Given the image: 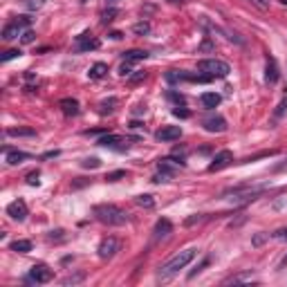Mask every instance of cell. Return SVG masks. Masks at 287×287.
I'll list each match as a JSON object with an SVG mask.
<instances>
[{"instance_id": "obj_1", "label": "cell", "mask_w": 287, "mask_h": 287, "mask_svg": "<svg viewBox=\"0 0 287 287\" xmlns=\"http://www.w3.org/2000/svg\"><path fill=\"white\" fill-rule=\"evenodd\" d=\"M195 256H197V249H195V247H189V249H184V252H180L177 256H173V258H171L169 263L161 265L159 271H157V278L161 280V283L171 280L173 276L180 274V269H184L186 265H189L191 260L195 258Z\"/></svg>"}, {"instance_id": "obj_2", "label": "cell", "mask_w": 287, "mask_h": 287, "mask_svg": "<svg viewBox=\"0 0 287 287\" xmlns=\"http://www.w3.org/2000/svg\"><path fill=\"white\" fill-rule=\"evenodd\" d=\"M92 213L99 222L108 224V227H124L128 222V213L117 204H97Z\"/></svg>"}, {"instance_id": "obj_3", "label": "cell", "mask_w": 287, "mask_h": 287, "mask_svg": "<svg viewBox=\"0 0 287 287\" xmlns=\"http://www.w3.org/2000/svg\"><path fill=\"white\" fill-rule=\"evenodd\" d=\"M197 72L207 74L209 79H224V76L231 72L227 61H220V59H202L197 61Z\"/></svg>"}, {"instance_id": "obj_4", "label": "cell", "mask_w": 287, "mask_h": 287, "mask_svg": "<svg viewBox=\"0 0 287 287\" xmlns=\"http://www.w3.org/2000/svg\"><path fill=\"white\" fill-rule=\"evenodd\" d=\"M29 23H32V18H29V16H18L16 20H12L9 25H5V27H3V40H14L16 36L23 34L25 27H29Z\"/></svg>"}, {"instance_id": "obj_5", "label": "cell", "mask_w": 287, "mask_h": 287, "mask_svg": "<svg viewBox=\"0 0 287 287\" xmlns=\"http://www.w3.org/2000/svg\"><path fill=\"white\" fill-rule=\"evenodd\" d=\"M119 247H121V242H119V238L108 236V238H103L101 242H99L97 254H99V258H101V260H110V258H114V254L119 252Z\"/></svg>"}, {"instance_id": "obj_6", "label": "cell", "mask_w": 287, "mask_h": 287, "mask_svg": "<svg viewBox=\"0 0 287 287\" xmlns=\"http://www.w3.org/2000/svg\"><path fill=\"white\" fill-rule=\"evenodd\" d=\"M54 278V269H50L48 265H34L32 271H29V280L36 285H43V283H50Z\"/></svg>"}, {"instance_id": "obj_7", "label": "cell", "mask_w": 287, "mask_h": 287, "mask_svg": "<svg viewBox=\"0 0 287 287\" xmlns=\"http://www.w3.org/2000/svg\"><path fill=\"white\" fill-rule=\"evenodd\" d=\"M99 38H95L90 32L76 36V43H74V52H90V50H97L99 48Z\"/></svg>"}, {"instance_id": "obj_8", "label": "cell", "mask_w": 287, "mask_h": 287, "mask_svg": "<svg viewBox=\"0 0 287 287\" xmlns=\"http://www.w3.org/2000/svg\"><path fill=\"white\" fill-rule=\"evenodd\" d=\"M233 164V153L231 150H220V153H216V157L213 161L209 164V171H222L227 169V166Z\"/></svg>"}, {"instance_id": "obj_9", "label": "cell", "mask_w": 287, "mask_h": 287, "mask_svg": "<svg viewBox=\"0 0 287 287\" xmlns=\"http://www.w3.org/2000/svg\"><path fill=\"white\" fill-rule=\"evenodd\" d=\"M202 126L209 133H224L227 130V119L220 117V114H211V117H207L204 121H202Z\"/></svg>"}, {"instance_id": "obj_10", "label": "cell", "mask_w": 287, "mask_h": 287, "mask_svg": "<svg viewBox=\"0 0 287 287\" xmlns=\"http://www.w3.org/2000/svg\"><path fill=\"white\" fill-rule=\"evenodd\" d=\"M7 216L12 218V220H18V222H23L25 218H27V204H25L23 200H14L12 204L7 207Z\"/></svg>"}, {"instance_id": "obj_11", "label": "cell", "mask_w": 287, "mask_h": 287, "mask_svg": "<svg viewBox=\"0 0 287 287\" xmlns=\"http://www.w3.org/2000/svg\"><path fill=\"white\" fill-rule=\"evenodd\" d=\"M32 155L25 153V150H12V148H5V161H7L9 166H18L23 164V161H27Z\"/></svg>"}, {"instance_id": "obj_12", "label": "cell", "mask_w": 287, "mask_h": 287, "mask_svg": "<svg viewBox=\"0 0 287 287\" xmlns=\"http://www.w3.org/2000/svg\"><path fill=\"white\" fill-rule=\"evenodd\" d=\"M155 137H157L159 142H175V139L182 137V128L180 126H164L161 130H157Z\"/></svg>"}, {"instance_id": "obj_13", "label": "cell", "mask_w": 287, "mask_h": 287, "mask_svg": "<svg viewBox=\"0 0 287 287\" xmlns=\"http://www.w3.org/2000/svg\"><path fill=\"white\" fill-rule=\"evenodd\" d=\"M280 72H278V63H276L274 56H267V67H265V83H269V86H274L276 81H278Z\"/></svg>"}, {"instance_id": "obj_14", "label": "cell", "mask_w": 287, "mask_h": 287, "mask_svg": "<svg viewBox=\"0 0 287 287\" xmlns=\"http://www.w3.org/2000/svg\"><path fill=\"white\" fill-rule=\"evenodd\" d=\"M99 146H106V148H114V150H124V146L119 144H126V139L121 137V135H103L101 139L97 142Z\"/></svg>"}, {"instance_id": "obj_15", "label": "cell", "mask_w": 287, "mask_h": 287, "mask_svg": "<svg viewBox=\"0 0 287 287\" xmlns=\"http://www.w3.org/2000/svg\"><path fill=\"white\" fill-rule=\"evenodd\" d=\"M171 231H173V222H171L169 218H161V220H157V224H155L153 236H155V240H159V238H166Z\"/></svg>"}, {"instance_id": "obj_16", "label": "cell", "mask_w": 287, "mask_h": 287, "mask_svg": "<svg viewBox=\"0 0 287 287\" xmlns=\"http://www.w3.org/2000/svg\"><path fill=\"white\" fill-rule=\"evenodd\" d=\"M61 108H63V112L67 114V117H76L79 114V101L76 99H61V103H59Z\"/></svg>"}, {"instance_id": "obj_17", "label": "cell", "mask_w": 287, "mask_h": 287, "mask_svg": "<svg viewBox=\"0 0 287 287\" xmlns=\"http://www.w3.org/2000/svg\"><path fill=\"white\" fill-rule=\"evenodd\" d=\"M200 101H202V106H204V108H209V110H211V108H218V106H220L222 97L218 95V92H204V95L200 97Z\"/></svg>"}, {"instance_id": "obj_18", "label": "cell", "mask_w": 287, "mask_h": 287, "mask_svg": "<svg viewBox=\"0 0 287 287\" xmlns=\"http://www.w3.org/2000/svg\"><path fill=\"white\" fill-rule=\"evenodd\" d=\"M88 76H90V79H95V81L106 79V76H108V65L106 63H95V65L90 67V72H88Z\"/></svg>"}, {"instance_id": "obj_19", "label": "cell", "mask_w": 287, "mask_h": 287, "mask_svg": "<svg viewBox=\"0 0 287 287\" xmlns=\"http://www.w3.org/2000/svg\"><path fill=\"white\" fill-rule=\"evenodd\" d=\"M146 52L144 50H128V52H124V61H126V63H139V61H144L146 59Z\"/></svg>"}, {"instance_id": "obj_20", "label": "cell", "mask_w": 287, "mask_h": 287, "mask_svg": "<svg viewBox=\"0 0 287 287\" xmlns=\"http://www.w3.org/2000/svg\"><path fill=\"white\" fill-rule=\"evenodd\" d=\"M9 247H12V252H16V254H29L32 252V242H29V240H14Z\"/></svg>"}, {"instance_id": "obj_21", "label": "cell", "mask_w": 287, "mask_h": 287, "mask_svg": "<svg viewBox=\"0 0 287 287\" xmlns=\"http://www.w3.org/2000/svg\"><path fill=\"white\" fill-rule=\"evenodd\" d=\"M7 137H36L34 128H9Z\"/></svg>"}, {"instance_id": "obj_22", "label": "cell", "mask_w": 287, "mask_h": 287, "mask_svg": "<svg viewBox=\"0 0 287 287\" xmlns=\"http://www.w3.org/2000/svg\"><path fill=\"white\" fill-rule=\"evenodd\" d=\"M137 202L139 207H144V209H153L155 207V200H153V195H148V193H142V195H137Z\"/></svg>"}, {"instance_id": "obj_23", "label": "cell", "mask_w": 287, "mask_h": 287, "mask_svg": "<svg viewBox=\"0 0 287 287\" xmlns=\"http://www.w3.org/2000/svg\"><path fill=\"white\" fill-rule=\"evenodd\" d=\"M238 283H252V274L231 276V278H227V280H224V285H238Z\"/></svg>"}, {"instance_id": "obj_24", "label": "cell", "mask_w": 287, "mask_h": 287, "mask_svg": "<svg viewBox=\"0 0 287 287\" xmlns=\"http://www.w3.org/2000/svg\"><path fill=\"white\" fill-rule=\"evenodd\" d=\"M117 103H119V101H117V99H114V97H110V99H103V101H101V106H99V108H101V114L112 112Z\"/></svg>"}, {"instance_id": "obj_25", "label": "cell", "mask_w": 287, "mask_h": 287, "mask_svg": "<svg viewBox=\"0 0 287 287\" xmlns=\"http://www.w3.org/2000/svg\"><path fill=\"white\" fill-rule=\"evenodd\" d=\"M83 278H86V274H83V271H79V274H74V276H72V274H70V276H65V278L61 280V283L67 287V285H76V283H81Z\"/></svg>"}, {"instance_id": "obj_26", "label": "cell", "mask_w": 287, "mask_h": 287, "mask_svg": "<svg viewBox=\"0 0 287 287\" xmlns=\"http://www.w3.org/2000/svg\"><path fill=\"white\" fill-rule=\"evenodd\" d=\"M285 114H287V95L283 97V101L278 103V108L274 110V119H283Z\"/></svg>"}, {"instance_id": "obj_27", "label": "cell", "mask_w": 287, "mask_h": 287, "mask_svg": "<svg viewBox=\"0 0 287 287\" xmlns=\"http://www.w3.org/2000/svg\"><path fill=\"white\" fill-rule=\"evenodd\" d=\"M133 32L137 34V36H144V34L150 32V25H148V23H137V25L133 27Z\"/></svg>"}, {"instance_id": "obj_28", "label": "cell", "mask_w": 287, "mask_h": 287, "mask_svg": "<svg viewBox=\"0 0 287 287\" xmlns=\"http://www.w3.org/2000/svg\"><path fill=\"white\" fill-rule=\"evenodd\" d=\"M18 56H20V50H7L3 56H0V61H3V63H7V61L18 59Z\"/></svg>"}, {"instance_id": "obj_29", "label": "cell", "mask_w": 287, "mask_h": 287, "mask_svg": "<svg viewBox=\"0 0 287 287\" xmlns=\"http://www.w3.org/2000/svg\"><path fill=\"white\" fill-rule=\"evenodd\" d=\"M99 164H101V161H99L97 157H88V159H83V161H81L83 169H99Z\"/></svg>"}, {"instance_id": "obj_30", "label": "cell", "mask_w": 287, "mask_h": 287, "mask_svg": "<svg viewBox=\"0 0 287 287\" xmlns=\"http://www.w3.org/2000/svg\"><path fill=\"white\" fill-rule=\"evenodd\" d=\"M271 238L283 240V242H287V227H283V229H276V231L271 233Z\"/></svg>"}, {"instance_id": "obj_31", "label": "cell", "mask_w": 287, "mask_h": 287, "mask_svg": "<svg viewBox=\"0 0 287 287\" xmlns=\"http://www.w3.org/2000/svg\"><path fill=\"white\" fill-rule=\"evenodd\" d=\"M121 177H126V171H114V173H108L106 180L108 182H117V180H121Z\"/></svg>"}, {"instance_id": "obj_32", "label": "cell", "mask_w": 287, "mask_h": 287, "mask_svg": "<svg viewBox=\"0 0 287 287\" xmlns=\"http://www.w3.org/2000/svg\"><path fill=\"white\" fill-rule=\"evenodd\" d=\"M119 72H121V76H130L133 74V63H126V61H124L121 67H119Z\"/></svg>"}, {"instance_id": "obj_33", "label": "cell", "mask_w": 287, "mask_h": 287, "mask_svg": "<svg viewBox=\"0 0 287 287\" xmlns=\"http://www.w3.org/2000/svg\"><path fill=\"white\" fill-rule=\"evenodd\" d=\"M144 79H146V72H137V74H130L128 76V81L133 83V86H135V83H139V81H144Z\"/></svg>"}, {"instance_id": "obj_34", "label": "cell", "mask_w": 287, "mask_h": 287, "mask_svg": "<svg viewBox=\"0 0 287 287\" xmlns=\"http://www.w3.org/2000/svg\"><path fill=\"white\" fill-rule=\"evenodd\" d=\"M25 7L27 9H38V7H43V0H25Z\"/></svg>"}, {"instance_id": "obj_35", "label": "cell", "mask_w": 287, "mask_h": 287, "mask_svg": "<svg viewBox=\"0 0 287 287\" xmlns=\"http://www.w3.org/2000/svg\"><path fill=\"white\" fill-rule=\"evenodd\" d=\"M200 220H202V216H200V213H195V216L186 218V220H184V224H186V227H193V224H195V222H200Z\"/></svg>"}, {"instance_id": "obj_36", "label": "cell", "mask_w": 287, "mask_h": 287, "mask_svg": "<svg viewBox=\"0 0 287 287\" xmlns=\"http://www.w3.org/2000/svg\"><path fill=\"white\" fill-rule=\"evenodd\" d=\"M114 16H117V9H108L103 14V23H110V20H114Z\"/></svg>"}, {"instance_id": "obj_37", "label": "cell", "mask_w": 287, "mask_h": 287, "mask_svg": "<svg viewBox=\"0 0 287 287\" xmlns=\"http://www.w3.org/2000/svg\"><path fill=\"white\" fill-rule=\"evenodd\" d=\"M34 38H36V34L32 32V29H27V32L23 34V43H25V45H27V43H32Z\"/></svg>"}, {"instance_id": "obj_38", "label": "cell", "mask_w": 287, "mask_h": 287, "mask_svg": "<svg viewBox=\"0 0 287 287\" xmlns=\"http://www.w3.org/2000/svg\"><path fill=\"white\" fill-rule=\"evenodd\" d=\"M252 3H254L258 9H267V7H269V0H252Z\"/></svg>"}, {"instance_id": "obj_39", "label": "cell", "mask_w": 287, "mask_h": 287, "mask_svg": "<svg viewBox=\"0 0 287 287\" xmlns=\"http://www.w3.org/2000/svg\"><path fill=\"white\" fill-rule=\"evenodd\" d=\"M27 182H29V184H38V171H36V173H29Z\"/></svg>"}, {"instance_id": "obj_40", "label": "cell", "mask_w": 287, "mask_h": 287, "mask_svg": "<svg viewBox=\"0 0 287 287\" xmlns=\"http://www.w3.org/2000/svg\"><path fill=\"white\" fill-rule=\"evenodd\" d=\"M173 114H175V117H189V112H186V110H180V108H175Z\"/></svg>"}, {"instance_id": "obj_41", "label": "cell", "mask_w": 287, "mask_h": 287, "mask_svg": "<svg viewBox=\"0 0 287 287\" xmlns=\"http://www.w3.org/2000/svg\"><path fill=\"white\" fill-rule=\"evenodd\" d=\"M200 50H213V45H211V43H209V40H204V43H202V45H200Z\"/></svg>"}, {"instance_id": "obj_42", "label": "cell", "mask_w": 287, "mask_h": 287, "mask_svg": "<svg viewBox=\"0 0 287 287\" xmlns=\"http://www.w3.org/2000/svg\"><path fill=\"white\" fill-rule=\"evenodd\" d=\"M265 238H267V236H256V238H254V244H260Z\"/></svg>"}, {"instance_id": "obj_43", "label": "cell", "mask_w": 287, "mask_h": 287, "mask_svg": "<svg viewBox=\"0 0 287 287\" xmlns=\"http://www.w3.org/2000/svg\"><path fill=\"white\" fill-rule=\"evenodd\" d=\"M108 3H110V5H114V3H119V0H108Z\"/></svg>"}, {"instance_id": "obj_44", "label": "cell", "mask_w": 287, "mask_h": 287, "mask_svg": "<svg viewBox=\"0 0 287 287\" xmlns=\"http://www.w3.org/2000/svg\"><path fill=\"white\" fill-rule=\"evenodd\" d=\"M171 3H184V0H171Z\"/></svg>"}, {"instance_id": "obj_45", "label": "cell", "mask_w": 287, "mask_h": 287, "mask_svg": "<svg viewBox=\"0 0 287 287\" xmlns=\"http://www.w3.org/2000/svg\"><path fill=\"white\" fill-rule=\"evenodd\" d=\"M280 3H283V5H287V0H280Z\"/></svg>"}, {"instance_id": "obj_46", "label": "cell", "mask_w": 287, "mask_h": 287, "mask_svg": "<svg viewBox=\"0 0 287 287\" xmlns=\"http://www.w3.org/2000/svg\"><path fill=\"white\" fill-rule=\"evenodd\" d=\"M285 95H287V92H285Z\"/></svg>"}, {"instance_id": "obj_47", "label": "cell", "mask_w": 287, "mask_h": 287, "mask_svg": "<svg viewBox=\"0 0 287 287\" xmlns=\"http://www.w3.org/2000/svg\"><path fill=\"white\" fill-rule=\"evenodd\" d=\"M285 161H287V159H285Z\"/></svg>"}]
</instances>
